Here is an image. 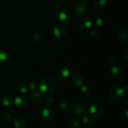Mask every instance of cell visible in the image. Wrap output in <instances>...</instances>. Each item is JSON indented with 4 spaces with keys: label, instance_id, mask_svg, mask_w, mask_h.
<instances>
[{
    "label": "cell",
    "instance_id": "1",
    "mask_svg": "<svg viewBox=\"0 0 128 128\" xmlns=\"http://www.w3.org/2000/svg\"><path fill=\"white\" fill-rule=\"evenodd\" d=\"M38 86L41 91L44 92H52L58 87L56 80L50 76H45L39 80Z\"/></svg>",
    "mask_w": 128,
    "mask_h": 128
},
{
    "label": "cell",
    "instance_id": "2",
    "mask_svg": "<svg viewBox=\"0 0 128 128\" xmlns=\"http://www.w3.org/2000/svg\"><path fill=\"white\" fill-rule=\"evenodd\" d=\"M124 94V90L118 86H114L112 88L109 93L110 100L114 103L120 102L123 98Z\"/></svg>",
    "mask_w": 128,
    "mask_h": 128
},
{
    "label": "cell",
    "instance_id": "3",
    "mask_svg": "<svg viewBox=\"0 0 128 128\" xmlns=\"http://www.w3.org/2000/svg\"><path fill=\"white\" fill-rule=\"evenodd\" d=\"M104 108L102 105L98 102L93 103L90 108V115L93 116L94 118H99L102 116L104 113Z\"/></svg>",
    "mask_w": 128,
    "mask_h": 128
},
{
    "label": "cell",
    "instance_id": "4",
    "mask_svg": "<svg viewBox=\"0 0 128 128\" xmlns=\"http://www.w3.org/2000/svg\"><path fill=\"white\" fill-rule=\"evenodd\" d=\"M88 10V6L85 2H79L75 5L74 11L77 15L80 16H84Z\"/></svg>",
    "mask_w": 128,
    "mask_h": 128
},
{
    "label": "cell",
    "instance_id": "5",
    "mask_svg": "<svg viewBox=\"0 0 128 128\" xmlns=\"http://www.w3.org/2000/svg\"><path fill=\"white\" fill-rule=\"evenodd\" d=\"M72 111L73 114L76 116H82L86 113L87 111V108L86 107L84 104L81 103L76 104L74 106L72 107Z\"/></svg>",
    "mask_w": 128,
    "mask_h": 128
},
{
    "label": "cell",
    "instance_id": "6",
    "mask_svg": "<svg viewBox=\"0 0 128 128\" xmlns=\"http://www.w3.org/2000/svg\"><path fill=\"white\" fill-rule=\"evenodd\" d=\"M31 102L35 104H41L42 102V96L41 92L38 91L32 90L30 96Z\"/></svg>",
    "mask_w": 128,
    "mask_h": 128
},
{
    "label": "cell",
    "instance_id": "7",
    "mask_svg": "<svg viewBox=\"0 0 128 128\" xmlns=\"http://www.w3.org/2000/svg\"><path fill=\"white\" fill-rule=\"evenodd\" d=\"M71 83L75 87H80L84 83V78L80 73L75 72L72 74L71 79Z\"/></svg>",
    "mask_w": 128,
    "mask_h": 128
},
{
    "label": "cell",
    "instance_id": "8",
    "mask_svg": "<svg viewBox=\"0 0 128 128\" xmlns=\"http://www.w3.org/2000/svg\"><path fill=\"white\" fill-rule=\"evenodd\" d=\"M41 118L44 121H48L52 120L54 117V111L51 108H45L41 112Z\"/></svg>",
    "mask_w": 128,
    "mask_h": 128
},
{
    "label": "cell",
    "instance_id": "9",
    "mask_svg": "<svg viewBox=\"0 0 128 128\" xmlns=\"http://www.w3.org/2000/svg\"><path fill=\"white\" fill-rule=\"evenodd\" d=\"M54 34L58 38H64L67 35L68 30L62 26H57L53 30Z\"/></svg>",
    "mask_w": 128,
    "mask_h": 128
},
{
    "label": "cell",
    "instance_id": "10",
    "mask_svg": "<svg viewBox=\"0 0 128 128\" xmlns=\"http://www.w3.org/2000/svg\"><path fill=\"white\" fill-rule=\"evenodd\" d=\"M112 77L116 80H121L124 76V71L120 66H113L111 68Z\"/></svg>",
    "mask_w": 128,
    "mask_h": 128
},
{
    "label": "cell",
    "instance_id": "11",
    "mask_svg": "<svg viewBox=\"0 0 128 128\" xmlns=\"http://www.w3.org/2000/svg\"><path fill=\"white\" fill-rule=\"evenodd\" d=\"M92 26V23L91 20L88 19H82L79 22V27L82 31H88Z\"/></svg>",
    "mask_w": 128,
    "mask_h": 128
},
{
    "label": "cell",
    "instance_id": "12",
    "mask_svg": "<svg viewBox=\"0 0 128 128\" xmlns=\"http://www.w3.org/2000/svg\"><path fill=\"white\" fill-rule=\"evenodd\" d=\"M18 107L21 108H24L27 107L28 105V101L26 98L25 97H21V96H19V97L16 98L13 101Z\"/></svg>",
    "mask_w": 128,
    "mask_h": 128
},
{
    "label": "cell",
    "instance_id": "13",
    "mask_svg": "<svg viewBox=\"0 0 128 128\" xmlns=\"http://www.w3.org/2000/svg\"><path fill=\"white\" fill-rule=\"evenodd\" d=\"M14 125L17 128H24L27 126L28 121L24 117L20 116L15 120Z\"/></svg>",
    "mask_w": 128,
    "mask_h": 128
},
{
    "label": "cell",
    "instance_id": "14",
    "mask_svg": "<svg viewBox=\"0 0 128 128\" xmlns=\"http://www.w3.org/2000/svg\"><path fill=\"white\" fill-rule=\"evenodd\" d=\"M70 75V71L66 68L62 69L58 72L57 75L58 79L60 81H64Z\"/></svg>",
    "mask_w": 128,
    "mask_h": 128
},
{
    "label": "cell",
    "instance_id": "15",
    "mask_svg": "<svg viewBox=\"0 0 128 128\" xmlns=\"http://www.w3.org/2000/svg\"><path fill=\"white\" fill-rule=\"evenodd\" d=\"M117 38L121 42H127L128 40V32L126 30L120 31L117 34Z\"/></svg>",
    "mask_w": 128,
    "mask_h": 128
},
{
    "label": "cell",
    "instance_id": "16",
    "mask_svg": "<svg viewBox=\"0 0 128 128\" xmlns=\"http://www.w3.org/2000/svg\"><path fill=\"white\" fill-rule=\"evenodd\" d=\"M94 120V118L91 116V115L86 116L83 118L82 122H83L85 126H86V127H90L92 124V123H93Z\"/></svg>",
    "mask_w": 128,
    "mask_h": 128
},
{
    "label": "cell",
    "instance_id": "17",
    "mask_svg": "<svg viewBox=\"0 0 128 128\" xmlns=\"http://www.w3.org/2000/svg\"><path fill=\"white\" fill-rule=\"evenodd\" d=\"M60 108H61V111L64 112H68L71 108V104H70V102H68L66 100H64L61 102L60 104Z\"/></svg>",
    "mask_w": 128,
    "mask_h": 128
},
{
    "label": "cell",
    "instance_id": "18",
    "mask_svg": "<svg viewBox=\"0 0 128 128\" xmlns=\"http://www.w3.org/2000/svg\"><path fill=\"white\" fill-rule=\"evenodd\" d=\"M13 100L12 99V98L11 96H8V95H5L2 97V104H3L4 106H11L13 103Z\"/></svg>",
    "mask_w": 128,
    "mask_h": 128
},
{
    "label": "cell",
    "instance_id": "19",
    "mask_svg": "<svg viewBox=\"0 0 128 128\" xmlns=\"http://www.w3.org/2000/svg\"><path fill=\"white\" fill-rule=\"evenodd\" d=\"M69 18V14L66 11H63L61 12L58 14V20L61 22H64L68 20Z\"/></svg>",
    "mask_w": 128,
    "mask_h": 128
},
{
    "label": "cell",
    "instance_id": "20",
    "mask_svg": "<svg viewBox=\"0 0 128 128\" xmlns=\"http://www.w3.org/2000/svg\"><path fill=\"white\" fill-rule=\"evenodd\" d=\"M80 121L78 119H72L69 122L68 127L70 128H78L80 127Z\"/></svg>",
    "mask_w": 128,
    "mask_h": 128
},
{
    "label": "cell",
    "instance_id": "21",
    "mask_svg": "<svg viewBox=\"0 0 128 128\" xmlns=\"http://www.w3.org/2000/svg\"><path fill=\"white\" fill-rule=\"evenodd\" d=\"M33 39L38 42H41L43 41V35L40 32H35L33 35Z\"/></svg>",
    "mask_w": 128,
    "mask_h": 128
},
{
    "label": "cell",
    "instance_id": "22",
    "mask_svg": "<svg viewBox=\"0 0 128 128\" xmlns=\"http://www.w3.org/2000/svg\"><path fill=\"white\" fill-rule=\"evenodd\" d=\"M107 2V0H94V5L98 8L103 7Z\"/></svg>",
    "mask_w": 128,
    "mask_h": 128
},
{
    "label": "cell",
    "instance_id": "23",
    "mask_svg": "<svg viewBox=\"0 0 128 128\" xmlns=\"http://www.w3.org/2000/svg\"><path fill=\"white\" fill-rule=\"evenodd\" d=\"M81 91L82 92V94L85 95V96H87V95H89L90 93H91V88L90 87L87 86H84L81 88Z\"/></svg>",
    "mask_w": 128,
    "mask_h": 128
},
{
    "label": "cell",
    "instance_id": "24",
    "mask_svg": "<svg viewBox=\"0 0 128 128\" xmlns=\"http://www.w3.org/2000/svg\"><path fill=\"white\" fill-rule=\"evenodd\" d=\"M9 56L7 53L4 52H0V62H4L8 60Z\"/></svg>",
    "mask_w": 128,
    "mask_h": 128
},
{
    "label": "cell",
    "instance_id": "25",
    "mask_svg": "<svg viewBox=\"0 0 128 128\" xmlns=\"http://www.w3.org/2000/svg\"><path fill=\"white\" fill-rule=\"evenodd\" d=\"M19 90L21 91L22 93H26V92H28L30 91V89H29L28 86H26L25 84H20L19 86Z\"/></svg>",
    "mask_w": 128,
    "mask_h": 128
},
{
    "label": "cell",
    "instance_id": "26",
    "mask_svg": "<svg viewBox=\"0 0 128 128\" xmlns=\"http://www.w3.org/2000/svg\"><path fill=\"white\" fill-rule=\"evenodd\" d=\"M54 102V97L51 95H49L46 98V104L49 105H51Z\"/></svg>",
    "mask_w": 128,
    "mask_h": 128
},
{
    "label": "cell",
    "instance_id": "27",
    "mask_svg": "<svg viewBox=\"0 0 128 128\" xmlns=\"http://www.w3.org/2000/svg\"><path fill=\"white\" fill-rule=\"evenodd\" d=\"M11 120H12V116H11V115L10 114H7L5 115L4 117V120L6 122H10Z\"/></svg>",
    "mask_w": 128,
    "mask_h": 128
},
{
    "label": "cell",
    "instance_id": "28",
    "mask_svg": "<svg viewBox=\"0 0 128 128\" xmlns=\"http://www.w3.org/2000/svg\"><path fill=\"white\" fill-rule=\"evenodd\" d=\"M104 23V20L102 18H98L96 21V24L98 26H101V25L103 24Z\"/></svg>",
    "mask_w": 128,
    "mask_h": 128
},
{
    "label": "cell",
    "instance_id": "29",
    "mask_svg": "<svg viewBox=\"0 0 128 128\" xmlns=\"http://www.w3.org/2000/svg\"><path fill=\"white\" fill-rule=\"evenodd\" d=\"M36 84L34 82H30V84H28V88L30 90L32 91V90H34L36 88Z\"/></svg>",
    "mask_w": 128,
    "mask_h": 128
},
{
    "label": "cell",
    "instance_id": "30",
    "mask_svg": "<svg viewBox=\"0 0 128 128\" xmlns=\"http://www.w3.org/2000/svg\"><path fill=\"white\" fill-rule=\"evenodd\" d=\"M91 35L93 37H97L99 35V32L97 30H93V31H91Z\"/></svg>",
    "mask_w": 128,
    "mask_h": 128
},
{
    "label": "cell",
    "instance_id": "31",
    "mask_svg": "<svg viewBox=\"0 0 128 128\" xmlns=\"http://www.w3.org/2000/svg\"><path fill=\"white\" fill-rule=\"evenodd\" d=\"M54 8L57 11H60L61 10V5L60 3H56L54 5Z\"/></svg>",
    "mask_w": 128,
    "mask_h": 128
},
{
    "label": "cell",
    "instance_id": "32",
    "mask_svg": "<svg viewBox=\"0 0 128 128\" xmlns=\"http://www.w3.org/2000/svg\"><path fill=\"white\" fill-rule=\"evenodd\" d=\"M122 120H128V111H126L124 113H123L122 114Z\"/></svg>",
    "mask_w": 128,
    "mask_h": 128
},
{
    "label": "cell",
    "instance_id": "33",
    "mask_svg": "<svg viewBox=\"0 0 128 128\" xmlns=\"http://www.w3.org/2000/svg\"><path fill=\"white\" fill-rule=\"evenodd\" d=\"M124 57L125 58V59H126V60H128V50H126V51H125V52L124 53Z\"/></svg>",
    "mask_w": 128,
    "mask_h": 128
}]
</instances>
